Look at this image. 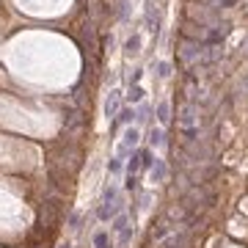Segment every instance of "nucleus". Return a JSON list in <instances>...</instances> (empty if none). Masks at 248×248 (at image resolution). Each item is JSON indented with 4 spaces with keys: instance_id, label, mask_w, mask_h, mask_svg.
Listing matches in <instances>:
<instances>
[{
    "instance_id": "nucleus-1",
    "label": "nucleus",
    "mask_w": 248,
    "mask_h": 248,
    "mask_svg": "<svg viewBox=\"0 0 248 248\" xmlns=\"http://www.w3.org/2000/svg\"><path fill=\"white\" fill-rule=\"evenodd\" d=\"M122 196H119V187L108 185L105 193H102V202H99V221H113L116 215H122Z\"/></svg>"
},
{
    "instance_id": "nucleus-2",
    "label": "nucleus",
    "mask_w": 248,
    "mask_h": 248,
    "mask_svg": "<svg viewBox=\"0 0 248 248\" xmlns=\"http://www.w3.org/2000/svg\"><path fill=\"white\" fill-rule=\"evenodd\" d=\"M138 141H141V130L138 127H124V133H122V141H119V149H116V157H127L130 152L138 149Z\"/></svg>"
},
{
    "instance_id": "nucleus-3",
    "label": "nucleus",
    "mask_w": 248,
    "mask_h": 248,
    "mask_svg": "<svg viewBox=\"0 0 248 248\" xmlns=\"http://www.w3.org/2000/svg\"><path fill=\"white\" fill-rule=\"evenodd\" d=\"M119 110H122V91L110 89V94L105 97V116H108V122H113L116 116H119Z\"/></svg>"
},
{
    "instance_id": "nucleus-4",
    "label": "nucleus",
    "mask_w": 248,
    "mask_h": 248,
    "mask_svg": "<svg viewBox=\"0 0 248 248\" xmlns=\"http://www.w3.org/2000/svg\"><path fill=\"white\" fill-rule=\"evenodd\" d=\"M135 119H138V110H135V108H122L119 116L113 119V124H116V127H133Z\"/></svg>"
},
{
    "instance_id": "nucleus-5",
    "label": "nucleus",
    "mask_w": 248,
    "mask_h": 248,
    "mask_svg": "<svg viewBox=\"0 0 248 248\" xmlns=\"http://www.w3.org/2000/svg\"><path fill=\"white\" fill-rule=\"evenodd\" d=\"M166 146V130L163 127H152V133H149V149H163Z\"/></svg>"
},
{
    "instance_id": "nucleus-6",
    "label": "nucleus",
    "mask_w": 248,
    "mask_h": 248,
    "mask_svg": "<svg viewBox=\"0 0 248 248\" xmlns=\"http://www.w3.org/2000/svg\"><path fill=\"white\" fill-rule=\"evenodd\" d=\"M166 179V160H160V157H155V166L149 169V182H163Z\"/></svg>"
},
{
    "instance_id": "nucleus-7",
    "label": "nucleus",
    "mask_w": 248,
    "mask_h": 248,
    "mask_svg": "<svg viewBox=\"0 0 248 248\" xmlns=\"http://www.w3.org/2000/svg\"><path fill=\"white\" fill-rule=\"evenodd\" d=\"M169 119H171V102H169V99H160V102H157V122H160L163 130H166Z\"/></svg>"
},
{
    "instance_id": "nucleus-8",
    "label": "nucleus",
    "mask_w": 248,
    "mask_h": 248,
    "mask_svg": "<svg viewBox=\"0 0 248 248\" xmlns=\"http://www.w3.org/2000/svg\"><path fill=\"white\" fill-rule=\"evenodd\" d=\"M138 53H141V33H133L127 39V45H124V55L133 58V55H138Z\"/></svg>"
},
{
    "instance_id": "nucleus-9",
    "label": "nucleus",
    "mask_w": 248,
    "mask_h": 248,
    "mask_svg": "<svg viewBox=\"0 0 248 248\" xmlns=\"http://www.w3.org/2000/svg\"><path fill=\"white\" fill-rule=\"evenodd\" d=\"M94 248H113V243H110V232H105V229L94 232Z\"/></svg>"
},
{
    "instance_id": "nucleus-10",
    "label": "nucleus",
    "mask_w": 248,
    "mask_h": 248,
    "mask_svg": "<svg viewBox=\"0 0 248 248\" xmlns=\"http://www.w3.org/2000/svg\"><path fill=\"white\" fill-rule=\"evenodd\" d=\"M127 229V215H116L113 218V226H110V232H113V234H122V232Z\"/></svg>"
},
{
    "instance_id": "nucleus-11",
    "label": "nucleus",
    "mask_w": 248,
    "mask_h": 248,
    "mask_svg": "<svg viewBox=\"0 0 248 248\" xmlns=\"http://www.w3.org/2000/svg\"><path fill=\"white\" fill-rule=\"evenodd\" d=\"M122 169H124V160L122 157H110L108 160V174H122Z\"/></svg>"
},
{
    "instance_id": "nucleus-12",
    "label": "nucleus",
    "mask_w": 248,
    "mask_h": 248,
    "mask_svg": "<svg viewBox=\"0 0 248 248\" xmlns=\"http://www.w3.org/2000/svg\"><path fill=\"white\" fill-rule=\"evenodd\" d=\"M143 94H146V91H143L141 86H130V94H127V97H130V102H133V105H138V102L143 99Z\"/></svg>"
},
{
    "instance_id": "nucleus-13",
    "label": "nucleus",
    "mask_w": 248,
    "mask_h": 248,
    "mask_svg": "<svg viewBox=\"0 0 248 248\" xmlns=\"http://www.w3.org/2000/svg\"><path fill=\"white\" fill-rule=\"evenodd\" d=\"M157 75L166 80V78L171 75V63H169V61H160V63H157Z\"/></svg>"
},
{
    "instance_id": "nucleus-14",
    "label": "nucleus",
    "mask_w": 248,
    "mask_h": 248,
    "mask_svg": "<svg viewBox=\"0 0 248 248\" xmlns=\"http://www.w3.org/2000/svg\"><path fill=\"white\" fill-rule=\"evenodd\" d=\"M141 78H143V69H135L133 78H130V86H138V83H141Z\"/></svg>"
},
{
    "instance_id": "nucleus-15",
    "label": "nucleus",
    "mask_w": 248,
    "mask_h": 248,
    "mask_svg": "<svg viewBox=\"0 0 248 248\" xmlns=\"http://www.w3.org/2000/svg\"><path fill=\"white\" fill-rule=\"evenodd\" d=\"M58 248H72V243H61V246H58Z\"/></svg>"
}]
</instances>
